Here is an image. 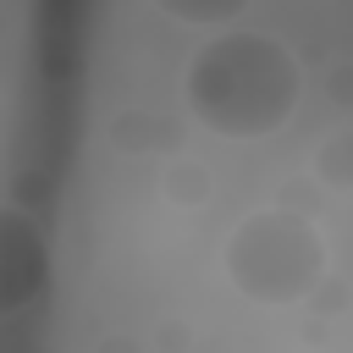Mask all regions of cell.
<instances>
[{
  "mask_svg": "<svg viewBox=\"0 0 353 353\" xmlns=\"http://www.w3.org/2000/svg\"><path fill=\"white\" fill-rule=\"evenodd\" d=\"M182 99L193 121L215 138L248 143L287 127L303 99V61L270 28H215L182 66Z\"/></svg>",
  "mask_w": 353,
  "mask_h": 353,
  "instance_id": "cell-1",
  "label": "cell"
},
{
  "mask_svg": "<svg viewBox=\"0 0 353 353\" xmlns=\"http://www.w3.org/2000/svg\"><path fill=\"white\" fill-rule=\"evenodd\" d=\"M325 237L309 215L298 210H281V204H265V210H248L226 243H221V270L226 281L248 298V303H265V309H287V303H303L320 281H325Z\"/></svg>",
  "mask_w": 353,
  "mask_h": 353,
  "instance_id": "cell-2",
  "label": "cell"
},
{
  "mask_svg": "<svg viewBox=\"0 0 353 353\" xmlns=\"http://www.w3.org/2000/svg\"><path fill=\"white\" fill-rule=\"evenodd\" d=\"M44 287H50V237H44V226L28 210L0 204V314L28 309Z\"/></svg>",
  "mask_w": 353,
  "mask_h": 353,
  "instance_id": "cell-3",
  "label": "cell"
},
{
  "mask_svg": "<svg viewBox=\"0 0 353 353\" xmlns=\"http://www.w3.org/2000/svg\"><path fill=\"white\" fill-rule=\"evenodd\" d=\"M165 17L176 22H210V28H232L243 17V0H221V6H182V0H165Z\"/></svg>",
  "mask_w": 353,
  "mask_h": 353,
  "instance_id": "cell-4",
  "label": "cell"
},
{
  "mask_svg": "<svg viewBox=\"0 0 353 353\" xmlns=\"http://www.w3.org/2000/svg\"><path fill=\"white\" fill-rule=\"evenodd\" d=\"M314 165L325 171V188H347V176H353V165H347V138H342V132L325 138L320 154H314Z\"/></svg>",
  "mask_w": 353,
  "mask_h": 353,
  "instance_id": "cell-5",
  "label": "cell"
},
{
  "mask_svg": "<svg viewBox=\"0 0 353 353\" xmlns=\"http://www.w3.org/2000/svg\"><path fill=\"white\" fill-rule=\"evenodd\" d=\"M165 193H171V199H176V193H193V199H199V193H204V171H199V165H171V171H165Z\"/></svg>",
  "mask_w": 353,
  "mask_h": 353,
  "instance_id": "cell-6",
  "label": "cell"
}]
</instances>
